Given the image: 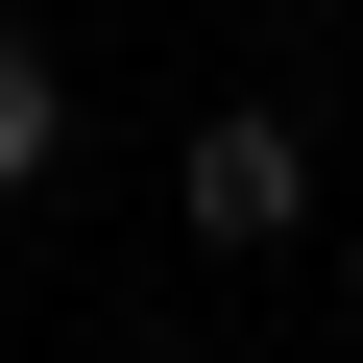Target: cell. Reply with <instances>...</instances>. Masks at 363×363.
<instances>
[{
	"mask_svg": "<svg viewBox=\"0 0 363 363\" xmlns=\"http://www.w3.org/2000/svg\"><path fill=\"white\" fill-rule=\"evenodd\" d=\"M49 169H73V73L0 25V194H49Z\"/></svg>",
	"mask_w": 363,
	"mask_h": 363,
	"instance_id": "obj_2",
	"label": "cell"
},
{
	"mask_svg": "<svg viewBox=\"0 0 363 363\" xmlns=\"http://www.w3.org/2000/svg\"><path fill=\"white\" fill-rule=\"evenodd\" d=\"M339 339H363V242H339Z\"/></svg>",
	"mask_w": 363,
	"mask_h": 363,
	"instance_id": "obj_3",
	"label": "cell"
},
{
	"mask_svg": "<svg viewBox=\"0 0 363 363\" xmlns=\"http://www.w3.org/2000/svg\"><path fill=\"white\" fill-rule=\"evenodd\" d=\"M169 218L194 242H315V121L291 97H218L194 145H169Z\"/></svg>",
	"mask_w": 363,
	"mask_h": 363,
	"instance_id": "obj_1",
	"label": "cell"
}]
</instances>
